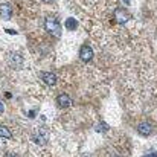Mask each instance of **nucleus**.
<instances>
[{"mask_svg":"<svg viewBox=\"0 0 157 157\" xmlns=\"http://www.w3.org/2000/svg\"><path fill=\"white\" fill-rule=\"evenodd\" d=\"M44 28H46V31H48L51 35H55V37H59V35H61V26H59V21H58L56 18H53V17L46 18V21H44Z\"/></svg>","mask_w":157,"mask_h":157,"instance_id":"f257e3e1","label":"nucleus"},{"mask_svg":"<svg viewBox=\"0 0 157 157\" xmlns=\"http://www.w3.org/2000/svg\"><path fill=\"white\" fill-rule=\"evenodd\" d=\"M128 18H130V14H128L125 9L117 8V9L114 11V20H116V23L124 25V23H127V21H128Z\"/></svg>","mask_w":157,"mask_h":157,"instance_id":"f03ea898","label":"nucleus"},{"mask_svg":"<svg viewBox=\"0 0 157 157\" xmlns=\"http://www.w3.org/2000/svg\"><path fill=\"white\" fill-rule=\"evenodd\" d=\"M92 56H93V51H92V48H90L89 44L81 46V51H79V58H81L84 63H89V61L92 59Z\"/></svg>","mask_w":157,"mask_h":157,"instance_id":"7ed1b4c3","label":"nucleus"},{"mask_svg":"<svg viewBox=\"0 0 157 157\" xmlns=\"http://www.w3.org/2000/svg\"><path fill=\"white\" fill-rule=\"evenodd\" d=\"M137 131H139L140 136H145V137H147V136H150V134L153 133V127H151L150 122H142V124H139Z\"/></svg>","mask_w":157,"mask_h":157,"instance_id":"20e7f679","label":"nucleus"},{"mask_svg":"<svg viewBox=\"0 0 157 157\" xmlns=\"http://www.w3.org/2000/svg\"><path fill=\"white\" fill-rule=\"evenodd\" d=\"M11 15H12V8H11L8 3H2V5H0V18L9 20Z\"/></svg>","mask_w":157,"mask_h":157,"instance_id":"39448f33","label":"nucleus"},{"mask_svg":"<svg viewBox=\"0 0 157 157\" xmlns=\"http://www.w3.org/2000/svg\"><path fill=\"white\" fill-rule=\"evenodd\" d=\"M56 104L59 105L61 108H67V107H70V104H72V99H70V96H67L66 93H61V95L56 98Z\"/></svg>","mask_w":157,"mask_h":157,"instance_id":"423d86ee","label":"nucleus"},{"mask_svg":"<svg viewBox=\"0 0 157 157\" xmlns=\"http://www.w3.org/2000/svg\"><path fill=\"white\" fill-rule=\"evenodd\" d=\"M41 79L48 84V86H55L56 84V76L53 73H49V72H43L41 73Z\"/></svg>","mask_w":157,"mask_h":157,"instance_id":"0eeeda50","label":"nucleus"},{"mask_svg":"<svg viewBox=\"0 0 157 157\" xmlns=\"http://www.w3.org/2000/svg\"><path fill=\"white\" fill-rule=\"evenodd\" d=\"M66 28H67V31H75L78 28V21L75 18H67L66 20Z\"/></svg>","mask_w":157,"mask_h":157,"instance_id":"6e6552de","label":"nucleus"},{"mask_svg":"<svg viewBox=\"0 0 157 157\" xmlns=\"http://www.w3.org/2000/svg\"><path fill=\"white\" fill-rule=\"evenodd\" d=\"M0 137H3V139H11V131H9L8 127L0 125Z\"/></svg>","mask_w":157,"mask_h":157,"instance_id":"1a4fd4ad","label":"nucleus"},{"mask_svg":"<svg viewBox=\"0 0 157 157\" xmlns=\"http://www.w3.org/2000/svg\"><path fill=\"white\" fill-rule=\"evenodd\" d=\"M98 130H99V131H107V130H108V127H107V124H101Z\"/></svg>","mask_w":157,"mask_h":157,"instance_id":"9d476101","label":"nucleus"},{"mask_svg":"<svg viewBox=\"0 0 157 157\" xmlns=\"http://www.w3.org/2000/svg\"><path fill=\"white\" fill-rule=\"evenodd\" d=\"M5 157H17V156H14V154H6Z\"/></svg>","mask_w":157,"mask_h":157,"instance_id":"9b49d317","label":"nucleus"},{"mask_svg":"<svg viewBox=\"0 0 157 157\" xmlns=\"http://www.w3.org/2000/svg\"><path fill=\"white\" fill-rule=\"evenodd\" d=\"M2 111H3V105L0 104V113H2Z\"/></svg>","mask_w":157,"mask_h":157,"instance_id":"f8f14e48","label":"nucleus"},{"mask_svg":"<svg viewBox=\"0 0 157 157\" xmlns=\"http://www.w3.org/2000/svg\"><path fill=\"white\" fill-rule=\"evenodd\" d=\"M43 2H48V3H49V2H52V0H43Z\"/></svg>","mask_w":157,"mask_h":157,"instance_id":"ddd939ff","label":"nucleus"},{"mask_svg":"<svg viewBox=\"0 0 157 157\" xmlns=\"http://www.w3.org/2000/svg\"><path fill=\"white\" fill-rule=\"evenodd\" d=\"M86 157H90V156H86Z\"/></svg>","mask_w":157,"mask_h":157,"instance_id":"4468645a","label":"nucleus"}]
</instances>
